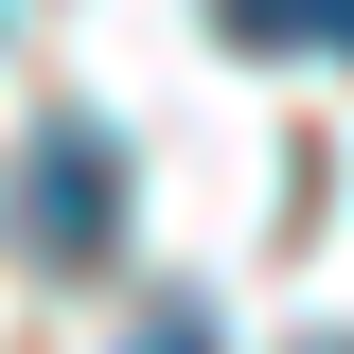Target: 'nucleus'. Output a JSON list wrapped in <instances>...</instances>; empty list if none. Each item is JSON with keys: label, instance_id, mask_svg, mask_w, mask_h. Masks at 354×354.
Instances as JSON below:
<instances>
[{"label": "nucleus", "instance_id": "nucleus-1", "mask_svg": "<svg viewBox=\"0 0 354 354\" xmlns=\"http://www.w3.org/2000/svg\"><path fill=\"white\" fill-rule=\"evenodd\" d=\"M106 177H124V160H106V124H53V142H36V195H18V230H36L53 266H88V248H106V213H124Z\"/></svg>", "mask_w": 354, "mask_h": 354}, {"label": "nucleus", "instance_id": "nucleus-2", "mask_svg": "<svg viewBox=\"0 0 354 354\" xmlns=\"http://www.w3.org/2000/svg\"><path fill=\"white\" fill-rule=\"evenodd\" d=\"M230 53H354V0H213Z\"/></svg>", "mask_w": 354, "mask_h": 354}, {"label": "nucleus", "instance_id": "nucleus-3", "mask_svg": "<svg viewBox=\"0 0 354 354\" xmlns=\"http://www.w3.org/2000/svg\"><path fill=\"white\" fill-rule=\"evenodd\" d=\"M124 354H213V319H195V301H142V337Z\"/></svg>", "mask_w": 354, "mask_h": 354}]
</instances>
